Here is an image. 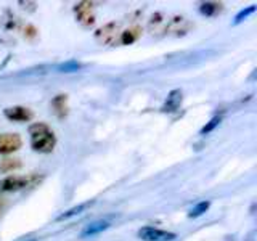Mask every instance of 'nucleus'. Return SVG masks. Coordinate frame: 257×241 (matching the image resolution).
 Listing matches in <instances>:
<instances>
[{
	"instance_id": "16",
	"label": "nucleus",
	"mask_w": 257,
	"mask_h": 241,
	"mask_svg": "<svg viewBox=\"0 0 257 241\" xmlns=\"http://www.w3.org/2000/svg\"><path fill=\"white\" fill-rule=\"evenodd\" d=\"M209 207H211V203H209V201H201V203H198L195 207L191 209L188 217H191V219H193V217H201Z\"/></svg>"
},
{
	"instance_id": "12",
	"label": "nucleus",
	"mask_w": 257,
	"mask_h": 241,
	"mask_svg": "<svg viewBox=\"0 0 257 241\" xmlns=\"http://www.w3.org/2000/svg\"><path fill=\"white\" fill-rule=\"evenodd\" d=\"M140 36H142V28H139V26L128 28V29L122 31V32L119 34V44H122V45H131V44L137 42Z\"/></svg>"
},
{
	"instance_id": "11",
	"label": "nucleus",
	"mask_w": 257,
	"mask_h": 241,
	"mask_svg": "<svg viewBox=\"0 0 257 241\" xmlns=\"http://www.w3.org/2000/svg\"><path fill=\"white\" fill-rule=\"evenodd\" d=\"M182 100H183V93L182 90H179V88H175V90H172L171 93L167 95V100L164 103L163 106V111L164 112H174L180 108L182 104Z\"/></svg>"
},
{
	"instance_id": "20",
	"label": "nucleus",
	"mask_w": 257,
	"mask_h": 241,
	"mask_svg": "<svg viewBox=\"0 0 257 241\" xmlns=\"http://www.w3.org/2000/svg\"><path fill=\"white\" fill-rule=\"evenodd\" d=\"M161 18H163V15H161V13H156L155 16H153L151 21H150V29L151 31H156L159 24H163L164 20H161Z\"/></svg>"
},
{
	"instance_id": "8",
	"label": "nucleus",
	"mask_w": 257,
	"mask_h": 241,
	"mask_svg": "<svg viewBox=\"0 0 257 241\" xmlns=\"http://www.w3.org/2000/svg\"><path fill=\"white\" fill-rule=\"evenodd\" d=\"M4 114L7 119L15 120V123H28L34 117V112L26 106H10L4 109Z\"/></svg>"
},
{
	"instance_id": "5",
	"label": "nucleus",
	"mask_w": 257,
	"mask_h": 241,
	"mask_svg": "<svg viewBox=\"0 0 257 241\" xmlns=\"http://www.w3.org/2000/svg\"><path fill=\"white\" fill-rule=\"evenodd\" d=\"M190 29H191V23L187 18H183V16H172L164 24L163 32H166L169 36H185Z\"/></svg>"
},
{
	"instance_id": "7",
	"label": "nucleus",
	"mask_w": 257,
	"mask_h": 241,
	"mask_svg": "<svg viewBox=\"0 0 257 241\" xmlns=\"http://www.w3.org/2000/svg\"><path fill=\"white\" fill-rule=\"evenodd\" d=\"M23 140L18 134H0V155H10L21 148Z\"/></svg>"
},
{
	"instance_id": "2",
	"label": "nucleus",
	"mask_w": 257,
	"mask_h": 241,
	"mask_svg": "<svg viewBox=\"0 0 257 241\" xmlns=\"http://www.w3.org/2000/svg\"><path fill=\"white\" fill-rule=\"evenodd\" d=\"M44 180L42 175L37 174H28V175H8L0 180V191L10 193V191H20L23 188L36 187Z\"/></svg>"
},
{
	"instance_id": "1",
	"label": "nucleus",
	"mask_w": 257,
	"mask_h": 241,
	"mask_svg": "<svg viewBox=\"0 0 257 241\" xmlns=\"http://www.w3.org/2000/svg\"><path fill=\"white\" fill-rule=\"evenodd\" d=\"M31 147L37 153H52L56 145V135L45 123H36L29 127Z\"/></svg>"
},
{
	"instance_id": "17",
	"label": "nucleus",
	"mask_w": 257,
	"mask_h": 241,
	"mask_svg": "<svg viewBox=\"0 0 257 241\" xmlns=\"http://www.w3.org/2000/svg\"><path fill=\"white\" fill-rule=\"evenodd\" d=\"M222 123V117L220 116H215V117H212L211 120H209V123L203 127V129H201V135H206V134H211L212 131H214V129L217 127V126H219Z\"/></svg>"
},
{
	"instance_id": "6",
	"label": "nucleus",
	"mask_w": 257,
	"mask_h": 241,
	"mask_svg": "<svg viewBox=\"0 0 257 241\" xmlns=\"http://www.w3.org/2000/svg\"><path fill=\"white\" fill-rule=\"evenodd\" d=\"M76 20L82 24V26L88 28L95 23V5L92 2H79L74 7Z\"/></svg>"
},
{
	"instance_id": "21",
	"label": "nucleus",
	"mask_w": 257,
	"mask_h": 241,
	"mask_svg": "<svg viewBox=\"0 0 257 241\" xmlns=\"http://www.w3.org/2000/svg\"><path fill=\"white\" fill-rule=\"evenodd\" d=\"M4 206H5V203H4V199L0 198V214H2V211H4Z\"/></svg>"
},
{
	"instance_id": "18",
	"label": "nucleus",
	"mask_w": 257,
	"mask_h": 241,
	"mask_svg": "<svg viewBox=\"0 0 257 241\" xmlns=\"http://www.w3.org/2000/svg\"><path fill=\"white\" fill-rule=\"evenodd\" d=\"M255 12V5H251V7H247L246 10H241L236 16H235V21H233V24H239L241 21H244L249 15H252Z\"/></svg>"
},
{
	"instance_id": "10",
	"label": "nucleus",
	"mask_w": 257,
	"mask_h": 241,
	"mask_svg": "<svg viewBox=\"0 0 257 241\" xmlns=\"http://www.w3.org/2000/svg\"><path fill=\"white\" fill-rule=\"evenodd\" d=\"M52 109L56 116H58L60 119H64L68 116V95L64 93H60L56 95L55 98L52 100Z\"/></svg>"
},
{
	"instance_id": "19",
	"label": "nucleus",
	"mask_w": 257,
	"mask_h": 241,
	"mask_svg": "<svg viewBox=\"0 0 257 241\" xmlns=\"http://www.w3.org/2000/svg\"><path fill=\"white\" fill-rule=\"evenodd\" d=\"M80 68H82V64L71 60V61H66L64 64H61V66H60V71H61V72H74V71H79Z\"/></svg>"
},
{
	"instance_id": "13",
	"label": "nucleus",
	"mask_w": 257,
	"mask_h": 241,
	"mask_svg": "<svg viewBox=\"0 0 257 241\" xmlns=\"http://www.w3.org/2000/svg\"><path fill=\"white\" fill-rule=\"evenodd\" d=\"M93 204V201H87V203H80L74 207H71L68 209V211H64L63 214H60L58 217H56V220H66V219H71V217H74V215H79V214H82L87 207H90Z\"/></svg>"
},
{
	"instance_id": "14",
	"label": "nucleus",
	"mask_w": 257,
	"mask_h": 241,
	"mask_svg": "<svg viewBox=\"0 0 257 241\" xmlns=\"http://www.w3.org/2000/svg\"><path fill=\"white\" fill-rule=\"evenodd\" d=\"M223 10V5L219 2H204L199 5V13L203 16H215Z\"/></svg>"
},
{
	"instance_id": "15",
	"label": "nucleus",
	"mask_w": 257,
	"mask_h": 241,
	"mask_svg": "<svg viewBox=\"0 0 257 241\" xmlns=\"http://www.w3.org/2000/svg\"><path fill=\"white\" fill-rule=\"evenodd\" d=\"M21 167V161L20 159H4L0 161V172L8 174V172H13L16 169Z\"/></svg>"
},
{
	"instance_id": "4",
	"label": "nucleus",
	"mask_w": 257,
	"mask_h": 241,
	"mask_svg": "<svg viewBox=\"0 0 257 241\" xmlns=\"http://www.w3.org/2000/svg\"><path fill=\"white\" fill-rule=\"evenodd\" d=\"M137 235L143 241H174L177 238L175 233L155 228V227H142Z\"/></svg>"
},
{
	"instance_id": "9",
	"label": "nucleus",
	"mask_w": 257,
	"mask_h": 241,
	"mask_svg": "<svg viewBox=\"0 0 257 241\" xmlns=\"http://www.w3.org/2000/svg\"><path fill=\"white\" fill-rule=\"evenodd\" d=\"M111 227V223L108 220H95L92 223H88L84 227V230L80 231V238H87V236H93V235H98V233L108 230Z\"/></svg>"
},
{
	"instance_id": "3",
	"label": "nucleus",
	"mask_w": 257,
	"mask_h": 241,
	"mask_svg": "<svg viewBox=\"0 0 257 241\" xmlns=\"http://www.w3.org/2000/svg\"><path fill=\"white\" fill-rule=\"evenodd\" d=\"M119 34H120V24L108 23L95 32V40L101 45H114L119 40Z\"/></svg>"
}]
</instances>
